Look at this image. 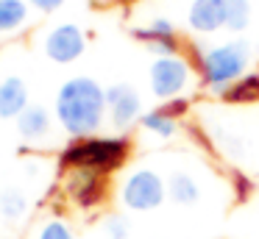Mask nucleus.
Wrapping results in <instances>:
<instances>
[{"label": "nucleus", "instance_id": "4be33fe9", "mask_svg": "<svg viewBox=\"0 0 259 239\" xmlns=\"http://www.w3.org/2000/svg\"><path fill=\"white\" fill-rule=\"evenodd\" d=\"M64 0H28V6H34L36 11H42V14H51V11L62 9Z\"/></svg>", "mask_w": 259, "mask_h": 239}, {"label": "nucleus", "instance_id": "20e7f679", "mask_svg": "<svg viewBox=\"0 0 259 239\" xmlns=\"http://www.w3.org/2000/svg\"><path fill=\"white\" fill-rule=\"evenodd\" d=\"M167 200V178L151 167H137L120 183V203L128 211H156Z\"/></svg>", "mask_w": 259, "mask_h": 239}, {"label": "nucleus", "instance_id": "dca6fc26", "mask_svg": "<svg viewBox=\"0 0 259 239\" xmlns=\"http://www.w3.org/2000/svg\"><path fill=\"white\" fill-rule=\"evenodd\" d=\"M28 214V198L23 189H6L0 192V217L6 222H20Z\"/></svg>", "mask_w": 259, "mask_h": 239}, {"label": "nucleus", "instance_id": "423d86ee", "mask_svg": "<svg viewBox=\"0 0 259 239\" xmlns=\"http://www.w3.org/2000/svg\"><path fill=\"white\" fill-rule=\"evenodd\" d=\"M62 186L70 203L78 209H95L106 198V175L92 170H67Z\"/></svg>", "mask_w": 259, "mask_h": 239}, {"label": "nucleus", "instance_id": "f3484780", "mask_svg": "<svg viewBox=\"0 0 259 239\" xmlns=\"http://www.w3.org/2000/svg\"><path fill=\"white\" fill-rule=\"evenodd\" d=\"M229 103H256L259 100V72H248L223 92Z\"/></svg>", "mask_w": 259, "mask_h": 239}, {"label": "nucleus", "instance_id": "9d476101", "mask_svg": "<svg viewBox=\"0 0 259 239\" xmlns=\"http://www.w3.org/2000/svg\"><path fill=\"white\" fill-rule=\"evenodd\" d=\"M28 106V86L23 78L6 75L0 81V120H17Z\"/></svg>", "mask_w": 259, "mask_h": 239}, {"label": "nucleus", "instance_id": "1a4fd4ad", "mask_svg": "<svg viewBox=\"0 0 259 239\" xmlns=\"http://www.w3.org/2000/svg\"><path fill=\"white\" fill-rule=\"evenodd\" d=\"M187 25L198 36H209L226 28V0H192L187 9Z\"/></svg>", "mask_w": 259, "mask_h": 239}, {"label": "nucleus", "instance_id": "a211bd4d", "mask_svg": "<svg viewBox=\"0 0 259 239\" xmlns=\"http://www.w3.org/2000/svg\"><path fill=\"white\" fill-rule=\"evenodd\" d=\"M134 36L140 42H156V39H167V36H176V25L167 20V17H153L148 25L142 28H134Z\"/></svg>", "mask_w": 259, "mask_h": 239}, {"label": "nucleus", "instance_id": "412c9836", "mask_svg": "<svg viewBox=\"0 0 259 239\" xmlns=\"http://www.w3.org/2000/svg\"><path fill=\"white\" fill-rule=\"evenodd\" d=\"M162 109L167 111L170 117H176V120H179L181 114H187V109H190V100H187L184 94H181V98H173V100H164V103H162Z\"/></svg>", "mask_w": 259, "mask_h": 239}, {"label": "nucleus", "instance_id": "6ab92c4d", "mask_svg": "<svg viewBox=\"0 0 259 239\" xmlns=\"http://www.w3.org/2000/svg\"><path fill=\"white\" fill-rule=\"evenodd\" d=\"M34 239H75L73 228L67 225V220L62 217H48L39 228H36Z\"/></svg>", "mask_w": 259, "mask_h": 239}, {"label": "nucleus", "instance_id": "5701e85b", "mask_svg": "<svg viewBox=\"0 0 259 239\" xmlns=\"http://www.w3.org/2000/svg\"><path fill=\"white\" fill-rule=\"evenodd\" d=\"M95 3H117V0H95Z\"/></svg>", "mask_w": 259, "mask_h": 239}, {"label": "nucleus", "instance_id": "f257e3e1", "mask_svg": "<svg viewBox=\"0 0 259 239\" xmlns=\"http://www.w3.org/2000/svg\"><path fill=\"white\" fill-rule=\"evenodd\" d=\"M53 111L62 131L73 139L95 136L106 120V89L95 78L75 75L59 86Z\"/></svg>", "mask_w": 259, "mask_h": 239}, {"label": "nucleus", "instance_id": "6e6552de", "mask_svg": "<svg viewBox=\"0 0 259 239\" xmlns=\"http://www.w3.org/2000/svg\"><path fill=\"white\" fill-rule=\"evenodd\" d=\"M106 114L117 131H128L134 122H140L142 111V98L134 86L128 83H114L106 89Z\"/></svg>", "mask_w": 259, "mask_h": 239}, {"label": "nucleus", "instance_id": "aec40b11", "mask_svg": "<svg viewBox=\"0 0 259 239\" xmlns=\"http://www.w3.org/2000/svg\"><path fill=\"white\" fill-rule=\"evenodd\" d=\"M103 233L106 239H128L131 236V222L123 214H112L103 220Z\"/></svg>", "mask_w": 259, "mask_h": 239}, {"label": "nucleus", "instance_id": "0eeeda50", "mask_svg": "<svg viewBox=\"0 0 259 239\" xmlns=\"http://www.w3.org/2000/svg\"><path fill=\"white\" fill-rule=\"evenodd\" d=\"M42 47H45V56L56 64H73L87 47V36L78 25L73 22H62V25H53L51 31L42 39Z\"/></svg>", "mask_w": 259, "mask_h": 239}, {"label": "nucleus", "instance_id": "4468645a", "mask_svg": "<svg viewBox=\"0 0 259 239\" xmlns=\"http://www.w3.org/2000/svg\"><path fill=\"white\" fill-rule=\"evenodd\" d=\"M28 3L25 0H0V36H12L28 25Z\"/></svg>", "mask_w": 259, "mask_h": 239}, {"label": "nucleus", "instance_id": "7ed1b4c3", "mask_svg": "<svg viewBox=\"0 0 259 239\" xmlns=\"http://www.w3.org/2000/svg\"><path fill=\"white\" fill-rule=\"evenodd\" d=\"M131 153L128 136L117 133V136H84L73 139L59 156V164L64 170H92L109 175V172L120 170Z\"/></svg>", "mask_w": 259, "mask_h": 239}, {"label": "nucleus", "instance_id": "f03ea898", "mask_svg": "<svg viewBox=\"0 0 259 239\" xmlns=\"http://www.w3.org/2000/svg\"><path fill=\"white\" fill-rule=\"evenodd\" d=\"M195 67L201 83L214 94H223L231 83H237L242 75H248L251 67V44L245 39L195 47Z\"/></svg>", "mask_w": 259, "mask_h": 239}, {"label": "nucleus", "instance_id": "2eb2a0df", "mask_svg": "<svg viewBox=\"0 0 259 239\" xmlns=\"http://www.w3.org/2000/svg\"><path fill=\"white\" fill-rule=\"evenodd\" d=\"M253 20V3L251 0H226V28L231 33L248 31Z\"/></svg>", "mask_w": 259, "mask_h": 239}, {"label": "nucleus", "instance_id": "f8f14e48", "mask_svg": "<svg viewBox=\"0 0 259 239\" xmlns=\"http://www.w3.org/2000/svg\"><path fill=\"white\" fill-rule=\"evenodd\" d=\"M17 133L25 142H42L51 133V114L45 106H28L17 117Z\"/></svg>", "mask_w": 259, "mask_h": 239}, {"label": "nucleus", "instance_id": "9b49d317", "mask_svg": "<svg viewBox=\"0 0 259 239\" xmlns=\"http://www.w3.org/2000/svg\"><path fill=\"white\" fill-rule=\"evenodd\" d=\"M201 198H203V189L192 172L173 170L167 175V200H173L176 206H195L201 203Z\"/></svg>", "mask_w": 259, "mask_h": 239}, {"label": "nucleus", "instance_id": "39448f33", "mask_svg": "<svg viewBox=\"0 0 259 239\" xmlns=\"http://www.w3.org/2000/svg\"><path fill=\"white\" fill-rule=\"evenodd\" d=\"M148 83H151V92L159 100L181 98L187 92V86L192 83V61L184 59L181 53L153 59L151 70H148Z\"/></svg>", "mask_w": 259, "mask_h": 239}, {"label": "nucleus", "instance_id": "ddd939ff", "mask_svg": "<svg viewBox=\"0 0 259 239\" xmlns=\"http://www.w3.org/2000/svg\"><path fill=\"white\" fill-rule=\"evenodd\" d=\"M140 128L145 133H151V136H156V139H173L176 133H179V120L176 117H170L167 111L159 106V109H151V111H145V114L140 117Z\"/></svg>", "mask_w": 259, "mask_h": 239}]
</instances>
